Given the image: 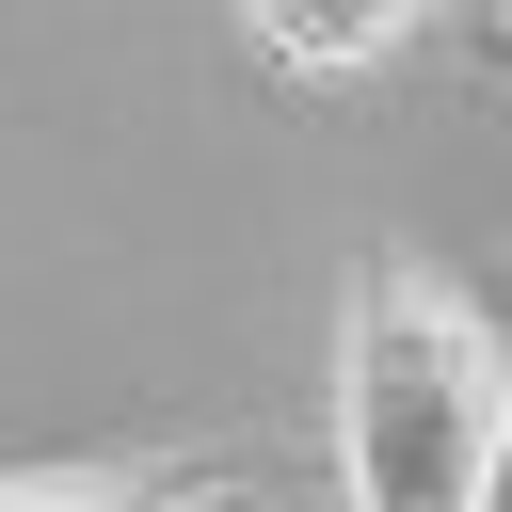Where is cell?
<instances>
[{"label": "cell", "instance_id": "2", "mask_svg": "<svg viewBox=\"0 0 512 512\" xmlns=\"http://www.w3.org/2000/svg\"><path fill=\"white\" fill-rule=\"evenodd\" d=\"M256 448H80V464H0V512H208L256 496Z\"/></svg>", "mask_w": 512, "mask_h": 512}, {"label": "cell", "instance_id": "5", "mask_svg": "<svg viewBox=\"0 0 512 512\" xmlns=\"http://www.w3.org/2000/svg\"><path fill=\"white\" fill-rule=\"evenodd\" d=\"M480 512H512V448H496V480H480Z\"/></svg>", "mask_w": 512, "mask_h": 512}, {"label": "cell", "instance_id": "1", "mask_svg": "<svg viewBox=\"0 0 512 512\" xmlns=\"http://www.w3.org/2000/svg\"><path fill=\"white\" fill-rule=\"evenodd\" d=\"M512 448V336L432 256H368L336 304V496L352 512H480Z\"/></svg>", "mask_w": 512, "mask_h": 512}, {"label": "cell", "instance_id": "4", "mask_svg": "<svg viewBox=\"0 0 512 512\" xmlns=\"http://www.w3.org/2000/svg\"><path fill=\"white\" fill-rule=\"evenodd\" d=\"M480 64H496V80H512V0H480Z\"/></svg>", "mask_w": 512, "mask_h": 512}, {"label": "cell", "instance_id": "6", "mask_svg": "<svg viewBox=\"0 0 512 512\" xmlns=\"http://www.w3.org/2000/svg\"><path fill=\"white\" fill-rule=\"evenodd\" d=\"M208 512H240V496H208Z\"/></svg>", "mask_w": 512, "mask_h": 512}, {"label": "cell", "instance_id": "3", "mask_svg": "<svg viewBox=\"0 0 512 512\" xmlns=\"http://www.w3.org/2000/svg\"><path fill=\"white\" fill-rule=\"evenodd\" d=\"M240 32L288 64V80H368L432 32V0H240Z\"/></svg>", "mask_w": 512, "mask_h": 512}]
</instances>
